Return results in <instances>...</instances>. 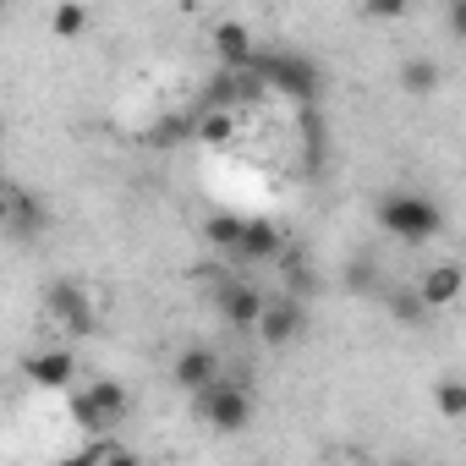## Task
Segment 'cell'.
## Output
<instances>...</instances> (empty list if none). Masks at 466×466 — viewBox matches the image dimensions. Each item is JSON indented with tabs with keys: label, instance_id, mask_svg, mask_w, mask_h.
I'll use <instances>...</instances> for the list:
<instances>
[{
	"label": "cell",
	"instance_id": "6",
	"mask_svg": "<svg viewBox=\"0 0 466 466\" xmlns=\"http://www.w3.org/2000/svg\"><path fill=\"white\" fill-rule=\"evenodd\" d=\"M264 308H269V297H264L258 286H248V280H230V286L219 291V319H225L230 329H258Z\"/></svg>",
	"mask_w": 466,
	"mask_h": 466
},
{
	"label": "cell",
	"instance_id": "15",
	"mask_svg": "<svg viewBox=\"0 0 466 466\" xmlns=\"http://www.w3.org/2000/svg\"><path fill=\"white\" fill-rule=\"evenodd\" d=\"M439 83H444V72H439V61H433V56H411V61L400 66V88H406V94H417V99L439 94Z\"/></svg>",
	"mask_w": 466,
	"mask_h": 466
},
{
	"label": "cell",
	"instance_id": "18",
	"mask_svg": "<svg viewBox=\"0 0 466 466\" xmlns=\"http://www.w3.org/2000/svg\"><path fill=\"white\" fill-rule=\"evenodd\" d=\"M6 225H17L23 237H39V230L50 225V214H45V203H39V198H28V192H23V198H12V219H6Z\"/></svg>",
	"mask_w": 466,
	"mask_h": 466
},
{
	"label": "cell",
	"instance_id": "14",
	"mask_svg": "<svg viewBox=\"0 0 466 466\" xmlns=\"http://www.w3.org/2000/svg\"><path fill=\"white\" fill-rule=\"evenodd\" d=\"M280 258H286V264H280V275H286V297L308 308V302H313V291H319V275H313L308 253H302V248H286Z\"/></svg>",
	"mask_w": 466,
	"mask_h": 466
},
{
	"label": "cell",
	"instance_id": "1",
	"mask_svg": "<svg viewBox=\"0 0 466 466\" xmlns=\"http://www.w3.org/2000/svg\"><path fill=\"white\" fill-rule=\"evenodd\" d=\"M379 225L390 230L395 242H433L444 230V208L428 192H390L379 203Z\"/></svg>",
	"mask_w": 466,
	"mask_h": 466
},
{
	"label": "cell",
	"instance_id": "3",
	"mask_svg": "<svg viewBox=\"0 0 466 466\" xmlns=\"http://www.w3.org/2000/svg\"><path fill=\"white\" fill-rule=\"evenodd\" d=\"M253 77H258L264 88H280V94L302 99V105H313L319 88H324V77H319V66H313L308 56H258V61H253Z\"/></svg>",
	"mask_w": 466,
	"mask_h": 466
},
{
	"label": "cell",
	"instance_id": "10",
	"mask_svg": "<svg viewBox=\"0 0 466 466\" xmlns=\"http://www.w3.org/2000/svg\"><path fill=\"white\" fill-rule=\"evenodd\" d=\"M23 373H28V384H34V390H72L77 362H72V351H34Z\"/></svg>",
	"mask_w": 466,
	"mask_h": 466
},
{
	"label": "cell",
	"instance_id": "19",
	"mask_svg": "<svg viewBox=\"0 0 466 466\" xmlns=\"http://www.w3.org/2000/svg\"><path fill=\"white\" fill-rule=\"evenodd\" d=\"M203 237H208L214 248H230V253H237V237H242V219H237V214H208V225H203Z\"/></svg>",
	"mask_w": 466,
	"mask_h": 466
},
{
	"label": "cell",
	"instance_id": "4",
	"mask_svg": "<svg viewBox=\"0 0 466 466\" xmlns=\"http://www.w3.org/2000/svg\"><path fill=\"white\" fill-rule=\"evenodd\" d=\"M45 308H50V319H56L61 329H72V340L94 335V297H88L77 280H56V286L45 291Z\"/></svg>",
	"mask_w": 466,
	"mask_h": 466
},
{
	"label": "cell",
	"instance_id": "27",
	"mask_svg": "<svg viewBox=\"0 0 466 466\" xmlns=\"http://www.w3.org/2000/svg\"><path fill=\"white\" fill-rule=\"evenodd\" d=\"M6 219H12V198H6V192H0V225H6Z\"/></svg>",
	"mask_w": 466,
	"mask_h": 466
},
{
	"label": "cell",
	"instance_id": "25",
	"mask_svg": "<svg viewBox=\"0 0 466 466\" xmlns=\"http://www.w3.org/2000/svg\"><path fill=\"white\" fill-rule=\"evenodd\" d=\"M99 466H143V455H132V450H121V444H110Z\"/></svg>",
	"mask_w": 466,
	"mask_h": 466
},
{
	"label": "cell",
	"instance_id": "13",
	"mask_svg": "<svg viewBox=\"0 0 466 466\" xmlns=\"http://www.w3.org/2000/svg\"><path fill=\"white\" fill-rule=\"evenodd\" d=\"M83 395H88V406H94V417H99V433H110V428L127 417V384L99 379V384H88Z\"/></svg>",
	"mask_w": 466,
	"mask_h": 466
},
{
	"label": "cell",
	"instance_id": "23",
	"mask_svg": "<svg viewBox=\"0 0 466 466\" xmlns=\"http://www.w3.org/2000/svg\"><path fill=\"white\" fill-rule=\"evenodd\" d=\"M346 291H373V264L368 258H351L346 264Z\"/></svg>",
	"mask_w": 466,
	"mask_h": 466
},
{
	"label": "cell",
	"instance_id": "2",
	"mask_svg": "<svg viewBox=\"0 0 466 466\" xmlns=\"http://www.w3.org/2000/svg\"><path fill=\"white\" fill-rule=\"evenodd\" d=\"M198 417L219 433H242L253 422V390L248 384H230V379H214L208 390H198Z\"/></svg>",
	"mask_w": 466,
	"mask_h": 466
},
{
	"label": "cell",
	"instance_id": "28",
	"mask_svg": "<svg viewBox=\"0 0 466 466\" xmlns=\"http://www.w3.org/2000/svg\"><path fill=\"white\" fill-rule=\"evenodd\" d=\"M390 466H417V461H390Z\"/></svg>",
	"mask_w": 466,
	"mask_h": 466
},
{
	"label": "cell",
	"instance_id": "12",
	"mask_svg": "<svg viewBox=\"0 0 466 466\" xmlns=\"http://www.w3.org/2000/svg\"><path fill=\"white\" fill-rule=\"evenodd\" d=\"M455 297H461V264H433L417 286L422 308H455Z\"/></svg>",
	"mask_w": 466,
	"mask_h": 466
},
{
	"label": "cell",
	"instance_id": "11",
	"mask_svg": "<svg viewBox=\"0 0 466 466\" xmlns=\"http://www.w3.org/2000/svg\"><path fill=\"white\" fill-rule=\"evenodd\" d=\"M214 379H219V351H208V346H187V351L176 357V384H181V390L198 395V390H208Z\"/></svg>",
	"mask_w": 466,
	"mask_h": 466
},
{
	"label": "cell",
	"instance_id": "17",
	"mask_svg": "<svg viewBox=\"0 0 466 466\" xmlns=\"http://www.w3.org/2000/svg\"><path fill=\"white\" fill-rule=\"evenodd\" d=\"M192 137V116H159L154 127H148V148H176V143H187Z\"/></svg>",
	"mask_w": 466,
	"mask_h": 466
},
{
	"label": "cell",
	"instance_id": "22",
	"mask_svg": "<svg viewBox=\"0 0 466 466\" xmlns=\"http://www.w3.org/2000/svg\"><path fill=\"white\" fill-rule=\"evenodd\" d=\"M390 313H395L400 324H417V319H422L428 308L417 302V291H390Z\"/></svg>",
	"mask_w": 466,
	"mask_h": 466
},
{
	"label": "cell",
	"instance_id": "7",
	"mask_svg": "<svg viewBox=\"0 0 466 466\" xmlns=\"http://www.w3.org/2000/svg\"><path fill=\"white\" fill-rule=\"evenodd\" d=\"M214 50H219V61H225V72H253V61H258L253 34H248V23H237V17L214 23Z\"/></svg>",
	"mask_w": 466,
	"mask_h": 466
},
{
	"label": "cell",
	"instance_id": "21",
	"mask_svg": "<svg viewBox=\"0 0 466 466\" xmlns=\"http://www.w3.org/2000/svg\"><path fill=\"white\" fill-rule=\"evenodd\" d=\"M50 28H56L61 39H77V34L88 28V12H83V6H56V17H50Z\"/></svg>",
	"mask_w": 466,
	"mask_h": 466
},
{
	"label": "cell",
	"instance_id": "5",
	"mask_svg": "<svg viewBox=\"0 0 466 466\" xmlns=\"http://www.w3.org/2000/svg\"><path fill=\"white\" fill-rule=\"evenodd\" d=\"M302 335H308V308H302V302L280 297V302L264 308V319H258V340H264V346L286 351V346H297Z\"/></svg>",
	"mask_w": 466,
	"mask_h": 466
},
{
	"label": "cell",
	"instance_id": "8",
	"mask_svg": "<svg viewBox=\"0 0 466 466\" xmlns=\"http://www.w3.org/2000/svg\"><path fill=\"white\" fill-rule=\"evenodd\" d=\"M237 253L248 264H269L286 253V237H280V225L275 219H242V237H237Z\"/></svg>",
	"mask_w": 466,
	"mask_h": 466
},
{
	"label": "cell",
	"instance_id": "26",
	"mask_svg": "<svg viewBox=\"0 0 466 466\" xmlns=\"http://www.w3.org/2000/svg\"><path fill=\"white\" fill-rule=\"evenodd\" d=\"M368 12H373V17H400L406 6H400V0H384V6H368Z\"/></svg>",
	"mask_w": 466,
	"mask_h": 466
},
{
	"label": "cell",
	"instance_id": "16",
	"mask_svg": "<svg viewBox=\"0 0 466 466\" xmlns=\"http://www.w3.org/2000/svg\"><path fill=\"white\" fill-rule=\"evenodd\" d=\"M192 137L219 148V143L237 137V116H230V110H198V116H192Z\"/></svg>",
	"mask_w": 466,
	"mask_h": 466
},
{
	"label": "cell",
	"instance_id": "9",
	"mask_svg": "<svg viewBox=\"0 0 466 466\" xmlns=\"http://www.w3.org/2000/svg\"><path fill=\"white\" fill-rule=\"evenodd\" d=\"M264 94V83L253 77V72H219L214 83H208V94H203V110H230V105H253Z\"/></svg>",
	"mask_w": 466,
	"mask_h": 466
},
{
	"label": "cell",
	"instance_id": "20",
	"mask_svg": "<svg viewBox=\"0 0 466 466\" xmlns=\"http://www.w3.org/2000/svg\"><path fill=\"white\" fill-rule=\"evenodd\" d=\"M433 400H439V411H444V417H461V411H466V384H461V379H439Z\"/></svg>",
	"mask_w": 466,
	"mask_h": 466
},
{
	"label": "cell",
	"instance_id": "24",
	"mask_svg": "<svg viewBox=\"0 0 466 466\" xmlns=\"http://www.w3.org/2000/svg\"><path fill=\"white\" fill-rule=\"evenodd\" d=\"M105 450H110V439H94L88 450H77V455H66L61 466H99V461H105Z\"/></svg>",
	"mask_w": 466,
	"mask_h": 466
}]
</instances>
